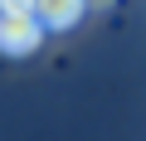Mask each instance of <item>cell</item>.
I'll return each instance as SVG.
<instances>
[{
  "label": "cell",
  "instance_id": "6da1fadb",
  "mask_svg": "<svg viewBox=\"0 0 146 141\" xmlns=\"http://www.w3.org/2000/svg\"><path fill=\"white\" fill-rule=\"evenodd\" d=\"M44 24L34 10H0V54H10V58H25L44 44Z\"/></svg>",
  "mask_w": 146,
  "mask_h": 141
},
{
  "label": "cell",
  "instance_id": "7a4b0ae2",
  "mask_svg": "<svg viewBox=\"0 0 146 141\" xmlns=\"http://www.w3.org/2000/svg\"><path fill=\"white\" fill-rule=\"evenodd\" d=\"M34 15H39V24L49 34H63V29H73V24L88 15V0H39Z\"/></svg>",
  "mask_w": 146,
  "mask_h": 141
},
{
  "label": "cell",
  "instance_id": "3957f363",
  "mask_svg": "<svg viewBox=\"0 0 146 141\" xmlns=\"http://www.w3.org/2000/svg\"><path fill=\"white\" fill-rule=\"evenodd\" d=\"M39 0H0V10H34Z\"/></svg>",
  "mask_w": 146,
  "mask_h": 141
},
{
  "label": "cell",
  "instance_id": "277c9868",
  "mask_svg": "<svg viewBox=\"0 0 146 141\" xmlns=\"http://www.w3.org/2000/svg\"><path fill=\"white\" fill-rule=\"evenodd\" d=\"M88 5H102V0H88Z\"/></svg>",
  "mask_w": 146,
  "mask_h": 141
}]
</instances>
